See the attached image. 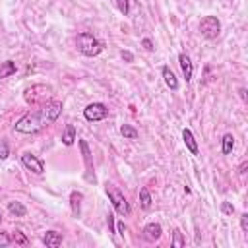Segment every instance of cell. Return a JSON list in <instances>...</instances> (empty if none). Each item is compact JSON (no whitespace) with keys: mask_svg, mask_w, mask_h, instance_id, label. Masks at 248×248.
I'll list each match as a JSON object with an SVG mask.
<instances>
[{"mask_svg":"<svg viewBox=\"0 0 248 248\" xmlns=\"http://www.w3.org/2000/svg\"><path fill=\"white\" fill-rule=\"evenodd\" d=\"M74 141H76V126L74 124H66V128L62 132V143L66 147H70V145H74Z\"/></svg>","mask_w":248,"mask_h":248,"instance_id":"cell-15","label":"cell"},{"mask_svg":"<svg viewBox=\"0 0 248 248\" xmlns=\"http://www.w3.org/2000/svg\"><path fill=\"white\" fill-rule=\"evenodd\" d=\"M178 64H180V70H182V74H184V79L190 81L192 76H194V66H192L190 56L184 54V52H180V54H178Z\"/></svg>","mask_w":248,"mask_h":248,"instance_id":"cell-10","label":"cell"},{"mask_svg":"<svg viewBox=\"0 0 248 248\" xmlns=\"http://www.w3.org/2000/svg\"><path fill=\"white\" fill-rule=\"evenodd\" d=\"M108 116V107L101 101H95V103H89L85 108H83V118L87 122H99V120H105Z\"/></svg>","mask_w":248,"mask_h":248,"instance_id":"cell-6","label":"cell"},{"mask_svg":"<svg viewBox=\"0 0 248 248\" xmlns=\"http://www.w3.org/2000/svg\"><path fill=\"white\" fill-rule=\"evenodd\" d=\"M62 101H56V99H50L46 101L45 105L37 107V110H31L27 114H23L16 124H14V130L19 132V134H35L46 126H50L52 122L58 120L60 112H62Z\"/></svg>","mask_w":248,"mask_h":248,"instance_id":"cell-1","label":"cell"},{"mask_svg":"<svg viewBox=\"0 0 248 248\" xmlns=\"http://www.w3.org/2000/svg\"><path fill=\"white\" fill-rule=\"evenodd\" d=\"M200 33L207 41L217 39L219 33H221V21H219V17L217 16H203L202 21H200Z\"/></svg>","mask_w":248,"mask_h":248,"instance_id":"cell-5","label":"cell"},{"mask_svg":"<svg viewBox=\"0 0 248 248\" xmlns=\"http://www.w3.org/2000/svg\"><path fill=\"white\" fill-rule=\"evenodd\" d=\"M0 223H2V215H0Z\"/></svg>","mask_w":248,"mask_h":248,"instance_id":"cell-33","label":"cell"},{"mask_svg":"<svg viewBox=\"0 0 248 248\" xmlns=\"http://www.w3.org/2000/svg\"><path fill=\"white\" fill-rule=\"evenodd\" d=\"M120 134H122L126 140H136V138H138V130L132 128L130 124H122V126H120Z\"/></svg>","mask_w":248,"mask_h":248,"instance_id":"cell-20","label":"cell"},{"mask_svg":"<svg viewBox=\"0 0 248 248\" xmlns=\"http://www.w3.org/2000/svg\"><path fill=\"white\" fill-rule=\"evenodd\" d=\"M116 231H118L120 236H124V232H126V225H124V221H118V223H116Z\"/></svg>","mask_w":248,"mask_h":248,"instance_id":"cell-31","label":"cell"},{"mask_svg":"<svg viewBox=\"0 0 248 248\" xmlns=\"http://www.w3.org/2000/svg\"><path fill=\"white\" fill-rule=\"evenodd\" d=\"M240 227L244 232H248V213H242L240 215Z\"/></svg>","mask_w":248,"mask_h":248,"instance_id":"cell-29","label":"cell"},{"mask_svg":"<svg viewBox=\"0 0 248 248\" xmlns=\"http://www.w3.org/2000/svg\"><path fill=\"white\" fill-rule=\"evenodd\" d=\"M50 99H52V87L45 83H33L23 91V101L29 107H41Z\"/></svg>","mask_w":248,"mask_h":248,"instance_id":"cell-3","label":"cell"},{"mask_svg":"<svg viewBox=\"0 0 248 248\" xmlns=\"http://www.w3.org/2000/svg\"><path fill=\"white\" fill-rule=\"evenodd\" d=\"M21 165H23L27 170H31L33 174H43V172H45V163H43V159H39L37 155L29 153V151L21 153Z\"/></svg>","mask_w":248,"mask_h":248,"instance_id":"cell-7","label":"cell"},{"mask_svg":"<svg viewBox=\"0 0 248 248\" xmlns=\"http://www.w3.org/2000/svg\"><path fill=\"white\" fill-rule=\"evenodd\" d=\"M105 190H107V196H108V200H110V203H112V207H114L116 213H120V215H128V213L132 211L128 200L124 198V194H122L114 184H108V182H107Z\"/></svg>","mask_w":248,"mask_h":248,"instance_id":"cell-4","label":"cell"},{"mask_svg":"<svg viewBox=\"0 0 248 248\" xmlns=\"http://www.w3.org/2000/svg\"><path fill=\"white\" fill-rule=\"evenodd\" d=\"M221 211H223L225 215H232V213H234V205H232L231 202H223V203H221Z\"/></svg>","mask_w":248,"mask_h":248,"instance_id":"cell-25","label":"cell"},{"mask_svg":"<svg viewBox=\"0 0 248 248\" xmlns=\"http://www.w3.org/2000/svg\"><path fill=\"white\" fill-rule=\"evenodd\" d=\"M240 97L246 101V89H240Z\"/></svg>","mask_w":248,"mask_h":248,"instance_id":"cell-32","label":"cell"},{"mask_svg":"<svg viewBox=\"0 0 248 248\" xmlns=\"http://www.w3.org/2000/svg\"><path fill=\"white\" fill-rule=\"evenodd\" d=\"M43 244L48 248H58L62 244V234L58 231H46L43 234Z\"/></svg>","mask_w":248,"mask_h":248,"instance_id":"cell-12","label":"cell"},{"mask_svg":"<svg viewBox=\"0 0 248 248\" xmlns=\"http://www.w3.org/2000/svg\"><path fill=\"white\" fill-rule=\"evenodd\" d=\"M112 4L116 6V10L122 16H128V12H130V0H112Z\"/></svg>","mask_w":248,"mask_h":248,"instance_id":"cell-21","label":"cell"},{"mask_svg":"<svg viewBox=\"0 0 248 248\" xmlns=\"http://www.w3.org/2000/svg\"><path fill=\"white\" fill-rule=\"evenodd\" d=\"M120 58H122L124 62H128V64L134 62V54H132L130 50H120Z\"/></svg>","mask_w":248,"mask_h":248,"instance_id":"cell-28","label":"cell"},{"mask_svg":"<svg viewBox=\"0 0 248 248\" xmlns=\"http://www.w3.org/2000/svg\"><path fill=\"white\" fill-rule=\"evenodd\" d=\"M8 244H12V236H10V232H0V246L4 248V246H8Z\"/></svg>","mask_w":248,"mask_h":248,"instance_id":"cell-27","label":"cell"},{"mask_svg":"<svg viewBox=\"0 0 248 248\" xmlns=\"http://www.w3.org/2000/svg\"><path fill=\"white\" fill-rule=\"evenodd\" d=\"M161 76H163V79H165V85H167L170 91H176V89H178V79H176L174 72H172L169 66H163V68H161Z\"/></svg>","mask_w":248,"mask_h":248,"instance_id":"cell-11","label":"cell"},{"mask_svg":"<svg viewBox=\"0 0 248 248\" xmlns=\"http://www.w3.org/2000/svg\"><path fill=\"white\" fill-rule=\"evenodd\" d=\"M140 203H141L143 209L151 207V194H149V188H145V186L140 190Z\"/></svg>","mask_w":248,"mask_h":248,"instance_id":"cell-19","label":"cell"},{"mask_svg":"<svg viewBox=\"0 0 248 248\" xmlns=\"http://www.w3.org/2000/svg\"><path fill=\"white\" fill-rule=\"evenodd\" d=\"M174 248H180V246H184V236H182V232L178 231V229H174L172 231V242H170Z\"/></svg>","mask_w":248,"mask_h":248,"instance_id":"cell-22","label":"cell"},{"mask_svg":"<svg viewBox=\"0 0 248 248\" xmlns=\"http://www.w3.org/2000/svg\"><path fill=\"white\" fill-rule=\"evenodd\" d=\"M16 70H17V66H16L14 60H6V62H2V64H0V79L10 78L12 74H16Z\"/></svg>","mask_w":248,"mask_h":248,"instance_id":"cell-18","label":"cell"},{"mask_svg":"<svg viewBox=\"0 0 248 248\" xmlns=\"http://www.w3.org/2000/svg\"><path fill=\"white\" fill-rule=\"evenodd\" d=\"M107 225H108V232L114 234V231H116V223H114V215H112V213L107 215Z\"/></svg>","mask_w":248,"mask_h":248,"instance_id":"cell-26","label":"cell"},{"mask_svg":"<svg viewBox=\"0 0 248 248\" xmlns=\"http://www.w3.org/2000/svg\"><path fill=\"white\" fill-rule=\"evenodd\" d=\"M79 149L83 155V163H85V180L95 182V172H93V159H91V151L85 140H79Z\"/></svg>","mask_w":248,"mask_h":248,"instance_id":"cell-8","label":"cell"},{"mask_svg":"<svg viewBox=\"0 0 248 248\" xmlns=\"http://www.w3.org/2000/svg\"><path fill=\"white\" fill-rule=\"evenodd\" d=\"M12 242H16V244H19V246H25V244H27V238H25V234H23L21 231H14V232H12Z\"/></svg>","mask_w":248,"mask_h":248,"instance_id":"cell-23","label":"cell"},{"mask_svg":"<svg viewBox=\"0 0 248 248\" xmlns=\"http://www.w3.org/2000/svg\"><path fill=\"white\" fill-rule=\"evenodd\" d=\"M232 149H234V136L232 134H225L223 140H221V153L229 155V153H232Z\"/></svg>","mask_w":248,"mask_h":248,"instance_id":"cell-16","label":"cell"},{"mask_svg":"<svg viewBox=\"0 0 248 248\" xmlns=\"http://www.w3.org/2000/svg\"><path fill=\"white\" fill-rule=\"evenodd\" d=\"M81 200H83V194H81V192L74 190V192L70 194V209H72V215H74L76 219H78L79 213H81Z\"/></svg>","mask_w":248,"mask_h":248,"instance_id":"cell-13","label":"cell"},{"mask_svg":"<svg viewBox=\"0 0 248 248\" xmlns=\"http://www.w3.org/2000/svg\"><path fill=\"white\" fill-rule=\"evenodd\" d=\"M8 155H10V147H8V141H6L4 138H0V159L4 161V159H8Z\"/></svg>","mask_w":248,"mask_h":248,"instance_id":"cell-24","label":"cell"},{"mask_svg":"<svg viewBox=\"0 0 248 248\" xmlns=\"http://www.w3.org/2000/svg\"><path fill=\"white\" fill-rule=\"evenodd\" d=\"M76 46H78V50H79L83 56H87V58H93V56H97V54H101V52L105 50V43H103L101 39H97L95 35L87 33V31L78 33V37H76Z\"/></svg>","mask_w":248,"mask_h":248,"instance_id":"cell-2","label":"cell"},{"mask_svg":"<svg viewBox=\"0 0 248 248\" xmlns=\"http://www.w3.org/2000/svg\"><path fill=\"white\" fill-rule=\"evenodd\" d=\"M141 46H143L145 50H149V52H151V50H153V43H151V39H149V37L141 39Z\"/></svg>","mask_w":248,"mask_h":248,"instance_id":"cell-30","label":"cell"},{"mask_svg":"<svg viewBox=\"0 0 248 248\" xmlns=\"http://www.w3.org/2000/svg\"><path fill=\"white\" fill-rule=\"evenodd\" d=\"M8 211H10L14 217H25V215H27V207H25L21 202H10V203H8Z\"/></svg>","mask_w":248,"mask_h":248,"instance_id":"cell-17","label":"cell"},{"mask_svg":"<svg viewBox=\"0 0 248 248\" xmlns=\"http://www.w3.org/2000/svg\"><path fill=\"white\" fill-rule=\"evenodd\" d=\"M182 140H184L188 151H190L192 155H198V143H196V138H194V134H192L190 128H184V130H182Z\"/></svg>","mask_w":248,"mask_h":248,"instance_id":"cell-14","label":"cell"},{"mask_svg":"<svg viewBox=\"0 0 248 248\" xmlns=\"http://www.w3.org/2000/svg\"><path fill=\"white\" fill-rule=\"evenodd\" d=\"M161 232H163V229H161L159 223H147V225L143 227V238H145L147 242L159 240V238H161Z\"/></svg>","mask_w":248,"mask_h":248,"instance_id":"cell-9","label":"cell"}]
</instances>
